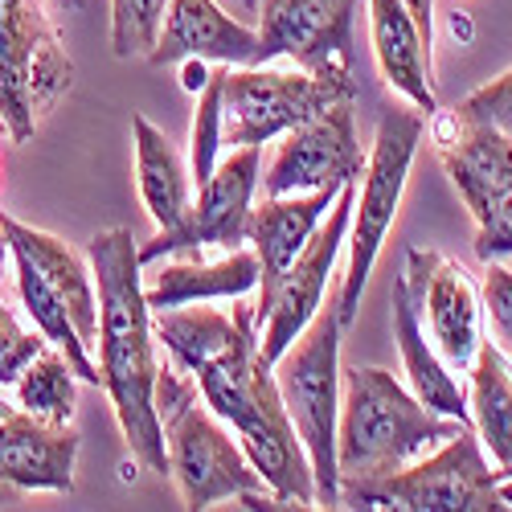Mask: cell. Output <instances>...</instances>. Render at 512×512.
Returning a JSON list of instances; mask_svg holds the SVG:
<instances>
[{
  "mask_svg": "<svg viewBox=\"0 0 512 512\" xmlns=\"http://www.w3.org/2000/svg\"><path fill=\"white\" fill-rule=\"evenodd\" d=\"M156 345L168 349L218 414L238 435L246 459L287 508H316V476L308 451L287 418L275 386V365L259 353L254 300L238 295L230 316L218 308L152 312Z\"/></svg>",
  "mask_w": 512,
  "mask_h": 512,
  "instance_id": "cell-1",
  "label": "cell"
},
{
  "mask_svg": "<svg viewBox=\"0 0 512 512\" xmlns=\"http://www.w3.org/2000/svg\"><path fill=\"white\" fill-rule=\"evenodd\" d=\"M87 259L99 295V373L111 410L119 418L123 443L148 472L168 476L164 426L156 414V332L144 300L140 242L127 226L103 230L87 242Z\"/></svg>",
  "mask_w": 512,
  "mask_h": 512,
  "instance_id": "cell-2",
  "label": "cell"
},
{
  "mask_svg": "<svg viewBox=\"0 0 512 512\" xmlns=\"http://www.w3.org/2000/svg\"><path fill=\"white\" fill-rule=\"evenodd\" d=\"M467 422L435 414L414 390L377 365L340 373V422H336V476L340 488L394 476L414 459L431 455Z\"/></svg>",
  "mask_w": 512,
  "mask_h": 512,
  "instance_id": "cell-3",
  "label": "cell"
},
{
  "mask_svg": "<svg viewBox=\"0 0 512 512\" xmlns=\"http://www.w3.org/2000/svg\"><path fill=\"white\" fill-rule=\"evenodd\" d=\"M156 414L164 426L168 476L177 480L181 504L189 512H205L222 500H238L246 492H271L254 472L242 443L230 439L222 418L213 414L197 390V381L181 373V365H164L156 373Z\"/></svg>",
  "mask_w": 512,
  "mask_h": 512,
  "instance_id": "cell-4",
  "label": "cell"
},
{
  "mask_svg": "<svg viewBox=\"0 0 512 512\" xmlns=\"http://www.w3.org/2000/svg\"><path fill=\"white\" fill-rule=\"evenodd\" d=\"M422 132H426V115L406 111V107H390L377 119L373 148H369L365 168L357 177V201H353V222H349V267H345V279H340L336 304H332L340 328H349L361 312L365 283H369L377 254L386 246L390 226L398 218Z\"/></svg>",
  "mask_w": 512,
  "mask_h": 512,
  "instance_id": "cell-5",
  "label": "cell"
},
{
  "mask_svg": "<svg viewBox=\"0 0 512 512\" xmlns=\"http://www.w3.org/2000/svg\"><path fill=\"white\" fill-rule=\"evenodd\" d=\"M340 332L345 328H340L336 312L320 308L316 320L295 336V345L275 361L279 398L316 476V508H340V476H336Z\"/></svg>",
  "mask_w": 512,
  "mask_h": 512,
  "instance_id": "cell-6",
  "label": "cell"
},
{
  "mask_svg": "<svg viewBox=\"0 0 512 512\" xmlns=\"http://www.w3.org/2000/svg\"><path fill=\"white\" fill-rule=\"evenodd\" d=\"M74 91V62L37 0H0V127L13 144L33 140Z\"/></svg>",
  "mask_w": 512,
  "mask_h": 512,
  "instance_id": "cell-7",
  "label": "cell"
},
{
  "mask_svg": "<svg viewBox=\"0 0 512 512\" xmlns=\"http://www.w3.org/2000/svg\"><path fill=\"white\" fill-rule=\"evenodd\" d=\"M500 472L488 463L472 426H463L443 447L414 459L394 476L373 484L340 488L349 508H394V512H500L508 508L496 492Z\"/></svg>",
  "mask_w": 512,
  "mask_h": 512,
  "instance_id": "cell-8",
  "label": "cell"
},
{
  "mask_svg": "<svg viewBox=\"0 0 512 512\" xmlns=\"http://www.w3.org/2000/svg\"><path fill=\"white\" fill-rule=\"evenodd\" d=\"M340 99H357V74H308L267 66H226L222 111L230 148H263Z\"/></svg>",
  "mask_w": 512,
  "mask_h": 512,
  "instance_id": "cell-9",
  "label": "cell"
},
{
  "mask_svg": "<svg viewBox=\"0 0 512 512\" xmlns=\"http://www.w3.org/2000/svg\"><path fill=\"white\" fill-rule=\"evenodd\" d=\"M353 201H357V181H345L332 201V209L324 213V222L316 226V234L308 238V246L295 254V263L275 279L271 291H263L254 300V320H259V353L275 365L300 336L316 312L324 308V291H328V275L336 271L340 246L349 238V222H353Z\"/></svg>",
  "mask_w": 512,
  "mask_h": 512,
  "instance_id": "cell-10",
  "label": "cell"
},
{
  "mask_svg": "<svg viewBox=\"0 0 512 512\" xmlns=\"http://www.w3.org/2000/svg\"><path fill=\"white\" fill-rule=\"evenodd\" d=\"M263 181L259 148H230L226 160L197 185L189 213L160 230L152 242H140V263H156L164 254H205V250H238L246 242V222L254 209V193Z\"/></svg>",
  "mask_w": 512,
  "mask_h": 512,
  "instance_id": "cell-11",
  "label": "cell"
},
{
  "mask_svg": "<svg viewBox=\"0 0 512 512\" xmlns=\"http://www.w3.org/2000/svg\"><path fill=\"white\" fill-rule=\"evenodd\" d=\"M361 168H365V152L357 144V99H340L328 111L312 115L308 123L291 127L259 185L263 197L316 193L357 181Z\"/></svg>",
  "mask_w": 512,
  "mask_h": 512,
  "instance_id": "cell-12",
  "label": "cell"
},
{
  "mask_svg": "<svg viewBox=\"0 0 512 512\" xmlns=\"http://www.w3.org/2000/svg\"><path fill=\"white\" fill-rule=\"evenodd\" d=\"M402 283L418 308L422 328L431 332L435 353L447 361V369H472L480 340H484L480 336L484 300H480L476 283L467 279V271L439 250L410 246Z\"/></svg>",
  "mask_w": 512,
  "mask_h": 512,
  "instance_id": "cell-13",
  "label": "cell"
},
{
  "mask_svg": "<svg viewBox=\"0 0 512 512\" xmlns=\"http://www.w3.org/2000/svg\"><path fill=\"white\" fill-rule=\"evenodd\" d=\"M357 0H263L259 66L291 58L308 74H357Z\"/></svg>",
  "mask_w": 512,
  "mask_h": 512,
  "instance_id": "cell-14",
  "label": "cell"
},
{
  "mask_svg": "<svg viewBox=\"0 0 512 512\" xmlns=\"http://www.w3.org/2000/svg\"><path fill=\"white\" fill-rule=\"evenodd\" d=\"M82 435L0 398V484L13 492H74Z\"/></svg>",
  "mask_w": 512,
  "mask_h": 512,
  "instance_id": "cell-15",
  "label": "cell"
},
{
  "mask_svg": "<svg viewBox=\"0 0 512 512\" xmlns=\"http://www.w3.org/2000/svg\"><path fill=\"white\" fill-rule=\"evenodd\" d=\"M185 58L218 66H259V33L222 13L218 0H168V13L148 62L156 70L181 66Z\"/></svg>",
  "mask_w": 512,
  "mask_h": 512,
  "instance_id": "cell-16",
  "label": "cell"
},
{
  "mask_svg": "<svg viewBox=\"0 0 512 512\" xmlns=\"http://www.w3.org/2000/svg\"><path fill=\"white\" fill-rule=\"evenodd\" d=\"M435 140H439V160L447 168V177L459 189L472 218H480L492 201L512 193V136L496 132L488 123L455 119L451 111V115H439Z\"/></svg>",
  "mask_w": 512,
  "mask_h": 512,
  "instance_id": "cell-17",
  "label": "cell"
},
{
  "mask_svg": "<svg viewBox=\"0 0 512 512\" xmlns=\"http://www.w3.org/2000/svg\"><path fill=\"white\" fill-rule=\"evenodd\" d=\"M0 226H5V234H9L13 259H25L41 279L50 283V291L62 300L78 340L95 353L99 349V295H95V275H91L87 263H82V254H74L58 234L33 230V226L9 218V213H0Z\"/></svg>",
  "mask_w": 512,
  "mask_h": 512,
  "instance_id": "cell-18",
  "label": "cell"
},
{
  "mask_svg": "<svg viewBox=\"0 0 512 512\" xmlns=\"http://www.w3.org/2000/svg\"><path fill=\"white\" fill-rule=\"evenodd\" d=\"M369 33H373V58L386 78V87L414 103L426 119L439 115L435 99V74H431V41H426L406 13L402 0H369Z\"/></svg>",
  "mask_w": 512,
  "mask_h": 512,
  "instance_id": "cell-19",
  "label": "cell"
},
{
  "mask_svg": "<svg viewBox=\"0 0 512 512\" xmlns=\"http://www.w3.org/2000/svg\"><path fill=\"white\" fill-rule=\"evenodd\" d=\"M340 189H316V193H287V197H263L259 209H250L246 242L259 259V295L275 287V279L295 263V254L308 246L324 213L332 209Z\"/></svg>",
  "mask_w": 512,
  "mask_h": 512,
  "instance_id": "cell-20",
  "label": "cell"
},
{
  "mask_svg": "<svg viewBox=\"0 0 512 512\" xmlns=\"http://www.w3.org/2000/svg\"><path fill=\"white\" fill-rule=\"evenodd\" d=\"M250 291H259V259H254V250L238 246V250H226V259H213V263H205L201 254L164 263L144 287V300L152 312H168L185 304L238 300V295H250Z\"/></svg>",
  "mask_w": 512,
  "mask_h": 512,
  "instance_id": "cell-21",
  "label": "cell"
},
{
  "mask_svg": "<svg viewBox=\"0 0 512 512\" xmlns=\"http://www.w3.org/2000/svg\"><path fill=\"white\" fill-rule=\"evenodd\" d=\"M394 340L402 349L406 361V377H410V390L422 406H431L435 414L459 418L472 426V410H467V390L451 377L447 361L435 353V345L426 340V328L418 320V308L410 300V291L402 283V275L394 279Z\"/></svg>",
  "mask_w": 512,
  "mask_h": 512,
  "instance_id": "cell-22",
  "label": "cell"
},
{
  "mask_svg": "<svg viewBox=\"0 0 512 512\" xmlns=\"http://www.w3.org/2000/svg\"><path fill=\"white\" fill-rule=\"evenodd\" d=\"M132 144H136V181L148 218L160 230L177 226L193 205V177L181 152L148 115H132Z\"/></svg>",
  "mask_w": 512,
  "mask_h": 512,
  "instance_id": "cell-23",
  "label": "cell"
},
{
  "mask_svg": "<svg viewBox=\"0 0 512 512\" xmlns=\"http://www.w3.org/2000/svg\"><path fill=\"white\" fill-rule=\"evenodd\" d=\"M467 410L476 422V439L492 455L496 472L512 467V365L500 345L480 340V353L472 361V394Z\"/></svg>",
  "mask_w": 512,
  "mask_h": 512,
  "instance_id": "cell-24",
  "label": "cell"
},
{
  "mask_svg": "<svg viewBox=\"0 0 512 512\" xmlns=\"http://www.w3.org/2000/svg\"><path fill=\"white\" fill-rule=\"evenodd\" d=\"M13 386H17V402L29 414L46 418V422H58V426H66L74 418L78 386H74V369H70L62 349L46 345L21 369V377L13 381Z\"/></svg>",
  "mask_w": 512,
  "mask_h": 512,
  "instance_id": "cell-25",
  "label": "cell"
},
{
  "mask_svg": "<svg viewBox=\"0 0 512 512\" xmlns=\"http://www.w3.org/2000/svg\"><path fill=\"white\" fill-rule=\"evenodd\" d=\"M222 82L226 66L209 74V82L197 91V115L189 127V164H193V185H205L209 173L218 168L222 148H226V111H222Z\"/></svg>",
  "mask_w": 512,
  "mask_h": 512,
  "instance_id": "cell-26",
  "label": "cell"
},
{
  "mask_svg": "<svg viewBox=\"0 0 512 512\" xmlns=\"http://www.w3.org/2000/svg\"><path fill=\"white\" fill-rule=\"evenodd\" d=\"M168 13V0H111V50L132 62L156 50V37Z\"/></svg>",
  "mask_w": 512,
  "mask_h": 512,
  "instance_id": "cell-27",
  "label": "cell"
},
{
  "mask_svg": "<svg viewBox=\"0 0 512 512\" xmlns=\"http://www.w3.org/2000/svg\"><path fill=\"white\" fill-rule=\"evenodd\" d=\"M455 119H467V123H488L496 132L512 136V70L496 74L492 82H484L480 91H472L459 107H455Z\"/></svg>",
  "mask_w": 512,
  "mask_h": 512,
  "instance_id": "cell-28",
  "label": "cell"
},
{
  "mask_svg": "<svg viewBox=\"0 0 512 512\" xmlns=\"http://www.w3.org/2000/svg\"><path fill=\"white\" fill-rule=\"evenodd\" d=\"M46 345H50L46 336L21 328V320L5 308V300H0V386H13V381L21 377V369Z\"/></svg>",
  "mask_w": 512,
  "mask_h": 512,
  "instance_id": "cell-29",
  "label": "cell"
},
{
  "mask_svg": "<svg viewBox=\"0 0 512 512\" xmlns=\"http://www.w3.org/2000/svg\"><path fill=\"white\" fill-rule=\"evenodd\" d=\"M484 312L492 320L500 349L512 353V271L500 259L484 263Z\"/></svg>",
  "mask_w": 512,
  "mask_h": 512,
  "instance_id": "cell-30",
  "label": "cell"
},
{
  "mask_svg": "<svg viewBox=\"0 0 512 512\" xmlns=\"http://www.w3.org/2000/svg\"><path fill=\"white\" fill-rule=\"evenodd\" d=\"M402 5H406V13L414 17L418 33L435 46V0H402Z\"/></svg>",
  "mask_w": 512,
  "mask_h": 512,
  "instance_id": "cell-31",
  "label": "cell"
},
{
  "mask_svg": "<svg viewBox=\"0 0 512 512\" xmlns=\"http://www.w3.org/2000/svg\"><path fill=\"white\" fill-rule=\"evenodd\" d=\"M209 62H201V58H185L181 62V87L189 91V95H197L201 87H205V82H209Z\"/></svg>",
  "mask_w": 512,
  "mask_h": 512,
  "instance_id": "cell-32",
  "label": "cell"
},
{
  "mask_svg": "<svg viewBox=\"0 0 512 512\" xmlns=\"http://www.w3.org/2000/svg\"><path fill=\"white\" fill-rule=\"evenodd\" d=\"M496 492H500V500L512 508V476H500V480H496Z\"/></svg>",
  "mask_w": 512,
  "mask_h": 512,
  "instance_id": "cell-33",
  "label": "cell"
},
{
  "mask_svg": "<svg viewBox=\"0 0 512 512\" xmlns=\"http://www.w3.org/2000/svg\"><path fill=\"white\" fill-rule=\"evenodd\" d=\"M9 234H5V226H0V271H5V259H9Z\"/></svg>",
  "mask_w": 512,
  "mask_h": 512,
  "instance_id": "cell-34",
  "label": "cell"
},
{
  "mask_svg": "<svg viewBox=\"0 0 512 512\" xmlns=\"http://www.w3.org/2000/svg\"><path fill=\"white\" fill-rule=\"evenodd\" d=\"M54 5H58L62 13H78V9H82V0H54Z\"/></svg>",
  "mask_w": 512,
  "mask_h": 512,
  "instance_id": "cell-35",
  "label": "cell"
},
{
  "mask_svg": "<svg viewBox=\"0 0 512 512\" xmlns=\"http://www.w3.org/2000/svg\"><path fill=\"white\" fill-rule=\"evenodd\" d=\"M242 5H246V9H259V0H242Z\"/></svg>",
  "mask_w": 512,
  "mask_h": 512,
  "instance_id": "cell-36",
  "label": "cell"
},
{
  "mask_svg": "<svg viewBox=\"0 0 512 512\" xmlns=\"http://www.w3.org/2000/svg\"><path fill=\"white\" fill-rule=\"evenodd\" d=\"M500 476H512V467H504V472H500Z\"/></svg>",
  "mask_w": 512,
  "mask_h": 512,
  "instance_id": "cell-37",
  "label": "cell"
},
{
  "mask_svg": "<svg viewBox=\"0 0 512 512\" xmlns=\"http://www.w3.org/2000/svg\"><path fill=\"white\" fill-rule=\"evenodd\" d=\"M0 496H5V484H0Z\"/></svg>",
  "mask_w": 512,
  "mask_h": 512,
  "instance_id": "cell-38",
  "label": "cell"
}]
</instances>
